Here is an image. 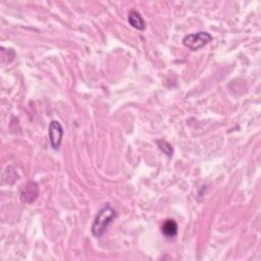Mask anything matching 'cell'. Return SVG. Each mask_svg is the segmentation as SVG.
<instances>
[{"mask_svg":"<svg viewBox=\"0 0 261 261\" xmlns=\"http://www.w3.org/2000/svg\"><path fill=\"white\" fill-rule=\"evenodd\" d=\"M116 218V211L115 209L109 204H105L97 213L93 224H92V234L99 238L101 237L106 230L108 229L109 225L115 220Z\"/></svg>","mask_w":261,"mask_h":261,"instance_id":"6da1fadb","label":"cell"},{"mask_svg":"<svg viewBox=\"0 0 261 261\" xmlns=\"http://www.w3.org/2000/svg\"><path fill=\"white\" fill-rule=\"evenodd\" d=\"M212 36L207 32H197L193 33L190 35H187L183 39V44L187 48L191 50H198L204 47L206 44H208L210 41H212Z\"/></svg>","mask_w":261,"mask_h":261,"instance_id":"7a4b0ae2","label":"cell"},{"mask_svg":"<svg viewBox=\"0 0 261 261\" xmlns=\"http://www.w3.org/2000/svg\"><path fill=\"white\" fill-rule=\"evenodd\" d=\"M49 140L51 147L53 149H58L60 147L61 141H62V136H63V128L61 124L57 120H52L49 124Z\"/></svg>","mask_w":261,"mask_h":261,"instance_id":"3957f363","label":"cell"},{"mask_svg":"<svg viewBox=\"0 0 261 261\" xmlns=\"http://www.w3.org/2000/svg\"><path fill=\"white\" fill-rule=\"evenodd\" d=\"M39 195V188L37 183L29 182L24 185L21 189V198L22 201L25 203H32L34 202Z\"/></svg>","mask_w":261,"mask_h":261,"instance_id":"277c9868","label":"cell"},{"mask_svg":"<svg viewBox=\"0 0 261 261\" xmlns=\"http://www.w3.org/2000/svg\"><path fill=\"white\" fill-rule=\"evenodd\" d=\"M128 23L129 25L134 27L137 30L143 31L146 28L145 25V21L143 19V17L141 16V14H139L136 11H130L128 14Z\"/></svg>","mask_w":261,"mask_h":261,"instance_id":"5b68a950","label":"cell"},{"mask_svg":"<svg viewBox=\"0 0 261 261\" xmlns=\"http://www.w3.org/2000/svg\"><path fill=\"white\" fill-rule=\"evenodd\" d=\"M161 231L166 238H173L178 234V225L173 220H166L161 228Z\"/></svg>","mask_w":261,"mask_h":261,"instance_id":"8992f818","label":"cell"},{"mask_svg":"<svg viewBox=\"0 0 261 261\" xmlns=\"http://www.w3.org/2000/svg\"><path fill=\"white\" fill-rule=\"evenodd\" d=\"M157 145H158L159 149L162 150L167 156H171L172 155V147L166 141L159 140V141H157Z\"/></svg>","mask_w":261,"mask_h":261,"instance_id":"52a82bcc","label":"cell"}]
</instances>
